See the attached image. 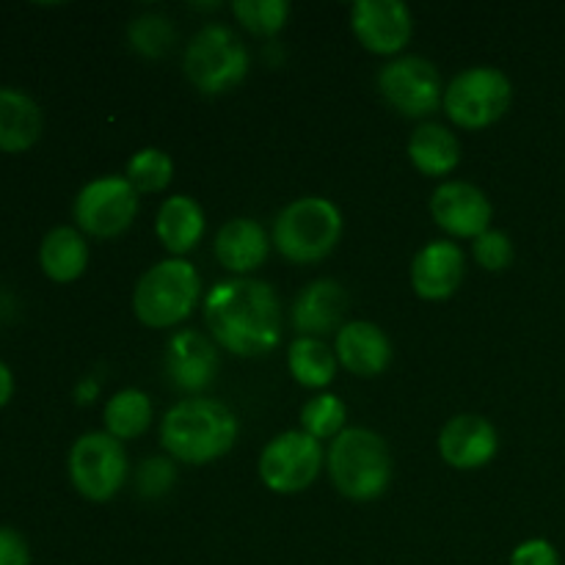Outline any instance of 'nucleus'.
<instances>
[{"label":"nucleus","instance_id":"nucleus-1","mask_svg":"<svg viewBox=\"0 0 565 565\" xmlns=\"http://www.w3.org/2000/svg\"><path fill=\"white\" fill-rule=\"evenodd\" d=\"M204 320L215 342L237 356H265L281 340V307L259 279H224L204 298Z\"/></svg>","mask_w":565,"mask_h":565},{"label":"nucleus","instance_id":"nucleus-2","mask_svg":"<svg viewBox=\"0 0 565 565\" xmlns=\"http://www.w3.org/2000/svg\"><path fill=\"white\" fill-rule=\"evenodd\" d=\"M237 439V417L218 401L185 397L160 423V445L182 463H210L226 456Z\"/></svg>","mask_w":565,"mask_h":565},{"label":"nucleus","instance_id":"nucleus-3","mask_svg":"<svg viewBox=\"0 0 565 565\" xmlns=\"http://www.w3.org/2000/svg\"><path fill=\"white\" fill-rule=\"evenodd\" d=\"M329 475L337 491L348 500H379L392 480L390 447L367 428L342 430L329 447Z\"/></svg>","mask_w":565,"mask_h":565},{"label":"nucleus","instance_id":"nucleus-4","mask_svg":"<svg viewBox=\"0 0 565 565\" xmlns=\"http://www.w3.org/2000/svg\"><path fill=\"white\" fill-rule=\"evenodd\" d=\"M202 292L196 268L188 259L171 257L152 265L132 292L136 318L149 329H169L193 312Z\"/></svg>","mask_w":565,"mask_h":565},{"label":"nucleus","instance_id":"nucleus-5","mask_svg":"<svg viewBox=\"0 0 565 565\" xmlns=\"http://www.w3.org/2000/svg\"><path fill=\"white\" fill-rule=\"evenodd\" d=\"M342 235V213L323 196H303L287 204L274 224V243L290 263L329 257Z\"/></svg>","mask_w":565,"mask_h":565},{"label":"nucleus","instance_id":"nucleus-6","mask_svg":"<svg viewBox=\"0 0 565 565\" xmlns=\"http://www.w3.org/2000/svg\"><path fill=\"white\" fill-rule=\"evenodd\" d=\"M513 99V86L508 75L497 66H472L452 77L445 88L447 116L463 130H483L508 114Z\"/></svg>","mask_w":565,"mask_h":565},{"label":"nucleus","instance_id":"nucleus-7","mask_svg":"<svg viewBox=\"0 0 565 565\" xmlns=\"http://www.w3.org/2000/svg\"><path fill=\"white\" fill-rule=\"evenodd\" d=\"M185 75L202 94H224L248 75V53L226 25H204L188 42Z\"/></svg>","mask_w":565,"mask_h":565},{"label":"nucleus","instance_id":"nucleus-8","mask_svg":"<svg viewBox=\"0 0 565 565\" xmlns=\"http://www.w3.org/2000/svg\"><path fill=\"white\" fill-rule=\"evenodd\" d=\"M70 480L77 494L92 502H108L127 480V452L108 430L83 434L70 450Z\"/></svg>","mask_w":565,"mask_h":565},{"label":"nucleus","instance_id":"nucleus-9","mask_svg":"<svg viewBox=\"0 0 565 565\" xmlns=\"http://www.w3.org/2000/svg\"><path fill=\"white\" fill-rule=\"evenodd\" d=\"M323 467V447L307 430H285L265 445L259 456V478L276 494H298L309 489Z\"/></svg>","mask_w":565,"mask_h":565},{"label":"nucleus","instance_id":"nucleus-10","mask_svg":"<svg viewBox=\"0 0 565 565\" xmlns=\"http://www.w3.org/2000/svg\"><path fill=\"white\" fill-rule=\"evenodd\" d=\"M138 191L127 177H97L75 199V221L94 237H116L136 221Z\"/></svg>","mask_w":565,"mask_h":565},{"label":"nucleus","instance_id":"nucleus-11","mask_svg":"<svg viewBox=\"0 0 565 565\" xmlns=\"http://www.w3.org/2000/svg\"><path fill=\"white\" fill-rule=\"evenodd\" d=\"M379 92L392 108L412 119L430 116L445 99L439 70L419 55H403L381 66Z\"/></svg>","mask_w":565,"mask_h":565},{"label":"nucleus","instance_id":"nucleus-12","mask_svg":"<svg viewBox=\"0 0 565 565\" xmlns=\"http://www.w3.org/2000/svg\"><path fill=\"white\" fill-rule=\"evenodd\" d=\"M351 28L370 53L395 55L414 33L412 9L403 0H356L351 6Z\"/></svg>","mask_w":565,"mask_h":565},{"label":"nucleus","instance_id":"nucleus-13","mask_svg":"<svg viewBox=\"0 0 565 565\" xmlns=\"http://www.w3.org/2000/svg\"><path fill=\"white\" fill-rule=\"evenodd\" d=\"M491 202L472 182H441L430 196V215L445 232L456 237H480L489 232Z\"/></svg>","mask_w":565,"mask_h":565},{"label":"nucleus","instance_id":"nucleus-14","mask_svg":"<svg viewBox=\"0 0 565 565\" xmlns=\"http://www.w3.org/2000/svg\"><path fill=\"white\" fill-rule=\"evenodd\" d=\"M497 447H500V439H497L494 425L480 414H458L439 434V456L461 472L494 461Z\"/></svg>","mask_w":565,"mask_h":565},{"label":"nucleus","instance_id":"nucleus-15","mask_svg":"<svg viewBox=\"0 0 565 565\" xmlns=\"http://www.w3.org/2000/svg\"><path fill=\"white\" fill-rule=\"evenodd\" d=\"M166 373L182 392H204L218 375V348L199 331H180L166 348Z\"/></svg>","mask_w":565,"mask_h":565},{"label":"nucleus","instance_id":"nucleus-16","mask_svg":"<svg viewBox=\"0 0 565 565\" xmlns=\"http://www.w3.org/2000/svg\"><path fill=\"white\" fill-rule=\"evenodd\" d=\"M463 252L452 241H430L412 259V287L425 301L450 298L461 287Z\"/></svg>","mask_w":565,"mask_h":565},{"label":"nucleus","instance_id":"nucleus-17","mask_svg":"<svg viewBox=\"0 0 565 565\" xmlns=\"http://www.w3.org/2000/svg\"><path fill=\"white\" fill-rule=\"evenodd\" d=\"M334 353L348 373L359 375V379H375L390 367L392 342L370 320H353L337 331Z\"/></svg>","mask_w":565,"mask_h":565},{"label":"nucleus","instance_id":"nucleus-18","mask_svg":"<svg viewBox=\"0 0 565 565\" xmlns=\"http://www.w3.org/2000/svg\"><path fill=\"white\" fill-rule=\"evenodd\" d=\"M345 307V287L334 279H318L298 296L296 307H292V326L301 337L318 340L320 334H329L340 326Z\"/></svg>","mask_w":565,"mask_h":565},{"label":"nucleus","instance_id":"nucleus-19","mask_svg":"<svg viewBox=\"0 0 565 565\" xmlns=\"http://www.w3.org/2000/svg\"><path fill=\"white\" fill-rule=\"evenodd\" d=\"M44 116L36 99L20 88L0 86V152H25L42 138Z\"/></svg>","mask_w":565,"mask_h":565},{"label":"nucleus","instance_id":"nucleus-20","mask_svg":"<svg viewBox=\"0 0 565 565\" xmlns=\"http://www.w3.org/2000/svg\"><path fill=\"white\" fill-rule=\"evenodd\" d=\"M268 235L254 218H232L215 235V257L232 274L257 270L268 257Z\"/></svg>","mask_w":565,"mask_h":565},{"label":"nucleus","instance_id":"nucleus-21","mask_svg":"<svg viewBox=\"0 0 565 565\" xmlns=\"http://www.w3.org/2000/svg\"><path fill=\"white\" fill-rule=\"evenodd\" d=\"M160 243L169 248L174 257L193 252L204 235V213L196 204V199L177 193V196L166 199L158 210V221H154Z\"/></svg>","mask_w":565,"mask_h":565},{"label":"nucleus","instance_id":"nucleus-22","mask_svg":"<svg viewBox=\"0 0 565 565\" xmlns=\"http://www.w3.org/2000/svg\"><path fill=\"white\" fill-rule=\"evenodd\" d=\"M39 265H42L44 276L58 281V285L81 279L88 265L86 237L75 226H55L42 237Z\"/></svg>","mask_w":565,"mask_h":565},{"label":"nucleus","instance_id":"nucleus-23","mask_svg":"<svg viewBox=\"0 0 565 565\" xmlns=\"http://www.w3.org/2000/svg\"><path fill=\"white\" fill-rule=\"evenodd\" d=\"M408 160L425 177H445L461 163V143L447 127L425 121L408 138Z\"/></svg>","mask_w":565,"mask_h":565},{"label":"nucleus","instance_id":"nucleus-24","mask_svg":"<svg viewBox=\"0 0 565 565\" xmlns=\"http://www.w3.org/2000/svg\"><path fill=\"white\" fill-rule=\"evenodd\" d=\"M292 379L307 390H323L337 375V353L315 337H298L287 348Z\"/></svg>","mask_w":565,"mask_h":565},{"label":"nucleus","instance_id":"nucleus-25","mask_svg":"<svg viewBox=\"0 0 565 565\" xmlns=\"http://www.w3.org/2000/svg\"><path fill=\"white\" fill-rule=\"evenodd\" d=\"M105 430L114 439H136L152 423V401L141 390H121L105 406Z\"/></svg>","mask_w":565,"mask_h":565},{"label":"nucleus","instance_id":"nucleus-26","mask_svg":"<svg viewBox=\"0 0 565 565\" xmlns=\"http://www.w3.org/2000/svg\"><path fill=\"white\" fill-rule=\"evenodd\" d=\"M127 182L136 188L138 193H154L163 191L174 177V160L158 147H143L127 160Z\"/></svg>","mask_w":565,"mask_h":565},{"label":"nucleus","instance_id":"nucleus-27","mask_svg":"<svg viewBox=\"0 0 565 565\" xmlns=\"http://www.w3.org/2000/svg\"><path fill=\"white\" fill-rule=\"evenodd\" d=\"M127 39H130V47L136 53L149 55V58H158V55L169 53V47L174 44L177 31L171 25V20L166 14H138L136 20L127 28Z\"/></svg>","mask_w":565,"mask_h":565},{"label":"nucleus","instance_id":"nucleus-28","mask_svg":"<svg viewBox=\"0 0 565 565\" xmlns=\"http://www.w3.org/2000/svg\"><path fill=\"white\" fill-rule=\"evenodd\" d=\"M345 403L337 395H329V392L312 397V401L301 408L303 430H307L309 436H315L318 441L337 439V436L342 434V428H345Z\"/></svg>","mask_w":565,"mask_h":565},{"label":"nucleus","instance_id":"nucleus-29","mask_svg":"<svg viewBox=\"0 0 565 565\" xmlns=\"http://www.w3.org/2000/svg\"><path fill=\"white\" fill-rule=\"evenodd\" d=\"M237 20L259 36H274L287 25L290 3L287 0H235L232 3Z\"/></svg>","mask_w":565,"mask_h":565},{"label":"nucleus","instance_id":"nucleus-30","mask_svg":"<svg viewBox=\"0 0 565 565\" xmlns=\"http://www.w3.org/2000/svg\"><path fill=\"white\" fill-rule=\"evenodd\" d=\"M174 480H177V469L169 458H147L136 472L138 494L147 497V500H158V497L169 494Z\"/></svg>","mask_w":565,"mask_h":565},{"label":"nucleus","instance_id":"nucleus-31","mask_svg":"<svg viewBox=\"0 0 565 565\" xmlns=\"http://www.w3.org/2000/svg\"><path fill=\"white\" fill-rule=\"evenodd\" d=\"M475 259L483 265L486 270H505L513 263V243L505 232L489 230L480 237H475Z\"/></svg>","mask_w":565,"mask_h":565},{"label":"nucleus","instance_id":"nucleus-32","mask_svg":"<svg viewBox=\"0 0 565 565\" xmlns=\"http://www.w3.org/2000/svg\"><path fill=\"white\" fill-rule=\"evenodd\" d=\"M511 565H561V555L546 539H530L513 550Z\"/></svg>","mask_w":565,"mask_h":565},{"label":"nucleus","instance_id":"nucleus-33","mask_svg":"<svg viewBox=\"0 0 565 565\" xmlns=\"http://www.w3.org/2000/svg\"><path fill=\"white\" fill-rule=\"evenodd\" d=\"M0 565H31V546L25 535L0 524Z\"/></svg>","mask_w":565,"mask_h":565},{"label":"nucleus","instance_id":"nucleus-34","mask_svg":"<svg viewBox=\"0 0 565 565\" xmlns=\"http://www.w3.org/2000/svg\"><path fill=\"white\" fill-rule=\"evenodd\" d=\"M11 395H14V373H11L9 364L0 359V408L11 401Z\"/></svg>","mask_w":565,"mask_h":565}]
</instances>
